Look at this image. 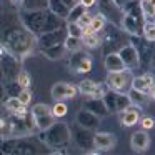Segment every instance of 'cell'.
I'll list each match as a JSON object with an SVG mask.
<instances>
[{"label": "cell", "instance_id": "6da1fadb", "mask_svg": "<svg viewBox=\"0 0 155 155\" xmlns=\"http://www.w3.org/2000/svg\"><path fill=\"white\" fill-rule=\"evenodd\" d=\"M107 85L112 92L115 94H128L134 85V77L130 72L122 70V72H108L107 75Z\"/></svg>", "mask_w": 155, "mask_h": 155}, {"label": "cell", "instance_id": "7a4b0ae2", "mask_svg": "<svg viewBox=\"0 0 155 155\" xmlns=\"http://www.w3.org/2000/svg\"><path fill=\"white\" fill-rule=\"evenodd\" d=\"M32 117H34V122L37 124V127L40 130H45V128L52 127L54 124V114H52V107L45 104H38L34 107L32 110Z\"/></svg>", "mask_w": 155, "mask_h": 155}, {"label": "cell", "instance_id": "3957f363", "mask_svg": "<svg viewBox=\"0 0 155 155\" xmlns=\"http://www.w3.org/2000/svg\"><path fill=\"white\" fill-rule=\"evenodd\" d=\"M77 87L70 84H65V82H58L52 87V97L55 100H65V98H74L77 95Z\"/></svg>", "mask_w": 155, "mask_h": 155}, {"label": "cell", "instance_id": "277c9868", "mask_svg": "<svg viewBox=\"0 0 155 155\" xmlns=\"http://www.w3.org/2000/svg\"><path fill=\"white\" fill-rule=\"evenodd\" d=\"M78 90H80L84 95L90 97V98H102L105 95L104 88H102L98 84H95L94 80H82L80 85H78Z\"/></svg>", "mask_w": 155, "mask_h": 155}, {"label": "cell", "instance_id": "5b68a950", "mask_svg": "<svg viewBox=\"0 0 155 155\" xmlns=\"http://www.w3.org/2000/svg\"><path fill=\"white\" fill-rule=\"evenodd\" d=\"M115 143H117L115 135L108 134V132H100L94 137V145L100 150H110V148L115 147Z\"/></svg>", "mask_w": 155, "mask_h": 155}, {"label": "cell", "instance_id": "8992f818", "mask_svg": "<svg viewBox=\"0 0 155 155\" xmlns=\"http://www.w3.org/2000/svg\"><path fill=\"white\" fill-rule=\"evenodd\" d=\"M118 54H120L124 64L127 65V68L138 67V52H137V48H135L134 45H127V47H124Z\"/></svg>", "mask_w": 155, "mask_h": 155}, {"label": "cell", "instance_id": "52a82bcc", "mask_svg": "<svg viewBox=\"0 0 155 155\" xmlns=\"http://www.w3.org/2000/svg\"><path fill=\"white\" fill-rule=\"evenodd\" d=\"M130 145L135 152H145L150 145V137L145 130H138L132 135V140H130Z\"/></svg>", "mask_w": 155, "mask_h": 155}, {"label": "cell", "instance_id": "ba28073f", "mask_svg": "<svg viewBox=\"0 0 155 155\" xmlns=\"http://www.w3.org/2000/svg\"><path fill=\"white\" fill-rule=\"evenodd\" d=\"M105 68L108 72H122L127 70V65L124 64L120 54H108L105 57Z\"/></svg>", "mask_w": 155, "mask_h": 155}, {"label": "cell", "instance_id": "9c48e42d", "mask_svg": "<svg viewBox=\"0 0 155 155\" xmlns=\"http://www.w3.org/2000/svg\"><path fill=\"white\" fill-rule=\"evenodd\" d=\"M153 85H155V78L152 77V75H142V77H134V85H132V88L148 94Z\"/></svg>", "mask_w": 155, "mask_h": 155}, {"label": "cell", "instance_id": "30bf717a", "mask_svg": "<svg viewBox=\"0 0 155 155\" xmlns=\"http://www.w3.org/2000/svg\"><path fill=\"white\" fill-rule=\"evenodd\" d=\"M138 120H140L138 110H135V108H132V107L125 108V110L122 112V115H120V122H122L124 127H132V125L138 124Z\"/></svg>", "mask_w": 155, "mask_h": 155}, {"label": "cell", "instance_id": "8fae6325", "mask_svg": "<svg viewBox=\"0 0 155 155\" xmlns=\"http://www.w3.org/2000/svg\"><path fill=\"white\" fill-rule=\"evenodd\" d=\"M78 122L87 128H94L98 125V118L95 117L94 114H90V112H82V114L78 115Z\"/></svg>", "mask_w": 155, "mask_h": 155}, {"label": "cell", "instance_id": "7c38bea8", "mask_svg": "<svg viewBox=\"0 0 155 155\" xmlns=\"http://www.w3.org/2000/svg\"><path fill=\"white\" fill-rule=\"evenodd\" d=\"M82 47H85L82 37H74V35H68V38L65 40V48H67V50H70V52H78Z\"/></svg>", "mask_w": 155, "mask_h": 155}, {"label": "cell", "instance_id": "4fadbf2b", "mask_svg": "<svg viewBox=\"0 0 155 155\" xmlns=\"http://www.w3.org/2000/svg\"><path fill=\"white\" fill-rule=\"evenodd\" d=\"M5 107H7V110H10L12 114H17V112L22 110L25 105L20 102V98H18V97H10L7 102H5Z\"/></svg>", "mask_w": 155, "mask_h": 155}, {"label": "cell", "instance_id": "5bb4252c", "mask_svg": "<svg viewBox=\"0 0 155 155\" xmlns=\"http://www.w3.org/2000/svg\"><path fill=\"white\" fill-rule=\"evenodd\" d=\"M82 40H84V45L87 48H97L98 45H100V37H98V34L85 35V37H82Z\"/></svg>", "mask_w": 155, "mask_h": 155}, {"label": "cell", "instance_id": "9a60e30c", "mask_svg": "<svg viewBox=\"0 0 155 155\" xmlns=\"http://www.w3.org/2000/svg\"><path fill=\"white\" fill-rule=\"evenodd\" d=\"M140 10L145 17H155V7L150 0H140Z\"/></svg>", "mask_w": 155, "mask_h": 155}, {"label": "cell", "instance_id": "2e32d148", "mask_svg": "<svg viewBox=\"0 0 155 155\" xmlns=\"http://www.w3.org/2000/svg\"><path fill=\"white\" fill-rule=\"evenodd\" d=\"M128 97H130V100L134 102V104H137V105L147 102V94H145V92H138V90H135V88L130 90V95H128Z\"/></svg>", "mask_w": 155, "mask_h": 155}, {"label": "cell", "instance_id": "e0dca14e", "mask_svg": "<svg viewBox=\"0 0 155 155\" xmlns=\"http://www.w3.org/2000/svg\"><path fill=\"white\" fill-rule=\"evenodd\" d=\"M74 68L77 72H90L92 70V60L88 57H82L80 62L74 65Z\"/></svg>", "mask_w": 155, "mask_h": 155}, {"label": "cell", "instance_id": "ac0fdd59", "mask_svg": "<svg viewBox=\"0 0 155 155\" xmlns=\"http://www.w3.org/2000/svg\"><path fill=\"white\" fill-rule=\"evenodd\" d=\"M124 25H125V28H127L128 32H132V34H138V25H137V22H135V18L132 17V15H125L124 17Z\"/></svg>", "mask_w": 155, "mask_h": 155}, {"label": "cell", "instance_id": "d6986e66", "mask_svg": "<svg viewBox=\"0 0 155 155\" xmlns=\"http://www.w3.org/2000/svg\"><path fill=\"white\" fill-rule=\"evenodd\" d=\"M143 35L148 42L155 40V24L153 22H147V24L143 25Z\"/></svg>", "mask_w": 155, "mask_h": 155}, {"label": "cell", "instance_id": "ffe728a7", "mask_svg": "<svg viewBox=\"0 0 155 155\" xmlns=\"http://www.w3.org/2000/svg\"><path fill=\"white\" fill-rule=\"evenodd\" d=\"M52 114L54 117H64L67 114V105L64 104V100H57V104L52 107Z\"/></svg>", "mask_w": 155, "mask_h": 155}, {"label": "cell", "instance_id": "44dd1931", "mask_svg": "<svg viewBox=\"0 0 155 155\" xmlns=\"http://www.w3.org/2000/svg\"><path fill=\"white\" fill-rule=\"evenodd\" d=\"M90 25H92V28H94V30L98 34V32L105 27V17H104V15H95V17L92 18Z\"/></svg>", "mask_w": 155, "mask_h": 155}, {"label": "cell", "instance_id": "7402d4cb", "mask_svg": "<svg viewBox=\"0 0 155 155\" xmlns=\"http://www.w3.org/2000/svg\"><path fill=\"white\" fill-rule=\"evenodd\" d=\"M17 84L20 88H28L30 87V75L27 74V72H20L17 77Z\"/></svg>", "mask_w": 155, "mask_h": 155}, {"label": "cell", "instance_id": "603a6c76", "mask_svg": "<svg viewBox=\"0 0 155 155\" xmlns=\"http://www.w3.org/2000/svg\"><path fill=\"white\" fill-rule=\"evenodd\" d=\"M82 30H84V28H82L77 22H68V35H74V37H82Z\"/></svg>", "mask_w": 155, "mask_h": 155}, {"label": "cell", "instance_id": "cb8c5ba5", "mask_svg": "<svg viewBox=\"0 0 155 155\" xmlns=\"http://www.w3.org/2000/svg\"><path fill=\"white\" fill-rule=\"evenodd\" d=\"M18 98H20V102L24 105H28L32 102V94L28 88H20V94H18Z\"/></svg>", "mask_w": 155, "mask_h": 155}, {"label": "cell", "instance_id": "d4e9b609", "mask_svg": "<svg viewBox=\"0 0 155 155\" xmlns=\"http://www.w3.org/2000/svg\"><path fill=\"white\" fill-rule=\"evenodd\" d=\"M138 124H140V127L143 128V130H150V128L155 127V120L152 117H142Z\"/></svg>", "mask_w": 155, "mask_h": 155}, {"label": "cell", "instance_id": "484cf974", "mask_svg": "<svg viewBox=\"0 0 155 155\" xmlns=\"http://www.w3.org/2000/svg\"><path fill=\"white\" fill-rule=\"evenodd\" d=\"M92 18H94V17H92V15L88 14V12H84V14L80 15V18H78V20H77V24L80 25L82 28H84V27H87V25H90Z\"/></svg>", "mask_w": 155, "mask_h": 155}, {"label": "cell", "instance_id": "4316f807", "mask_svg": "<svg viewBox=\"0 0 155 155\" xmlns=\"http://www.w3.org/2000/svg\"><path fill=\"white\" fill-rule=\"evenodd\" d=\"M78 2H80L85 8H90V7H94V5L97 4V0H78Z\"/></svg>", "mask_w": 155, "mask_h": 155}, {"label": "cell", "instance_id": "83f0119b", "mask_svg": "<svg viewBox=\"0 0 155 155\" xmlns=\"http://www.w3.org/2000/svg\"><path fill=\"white\" fill-rule=\"evenodd\" d=\"M148 95H150V97H152V98H153V100H155V85H153V87L150 88V92H148Z\"/></svg>", "mask_w": 155, "mask_h": 155}, {"label": "cell", "instance_id": "f1b7e54d", "mask_svg": "<svg viewBox=\"0 0 155 155\" xmlns=\"http://www.w3.org/2000/svg\"><path fill=\"white\" fill-rule=\"evenodd\" d=\"M10 2H12V4H15V5H17V4H20L22 0H10Z\"/></svg>", "mask_w": 155, "mask_h": 155}, {"label": "cell", "instance_id": "f546056e", "mask_svg": "<svg viewBox=\"0 0 155 155\" xmlns=\"http://www.w3.org/2000/svg\"><path fill=\"white\" fill-rule=\"evenodd\" d=\"M150 2H152V5H153V7H155V0H150Z\"/></svg>", "mask_w": 155, "mask_h": 155}]
</instances>
